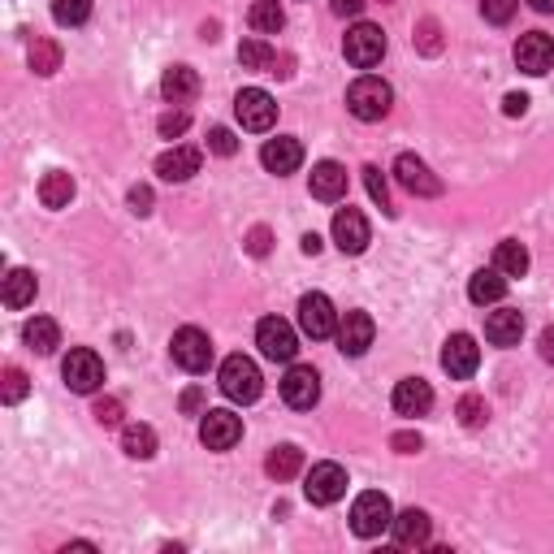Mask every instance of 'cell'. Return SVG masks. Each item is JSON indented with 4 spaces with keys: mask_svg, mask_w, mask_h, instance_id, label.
I'll return each mask as SVG.
<instances>
[{
    "mask_svg": "<svg viewBox=\"0 0 554 554\" xmlns=\"http://www.w3.org/2000/svg\"><path fill=\"white\" fill-rule=\"evenodd\" d=\"M347 109H351V117H360V122H381V117H390V109H394V91L386 78L364 74L347 87Z\"/></svg>",
    "mask_w": 554,
    "mask_h": 554,
    "instance_id": "cell-1",
    "label": "cell"
},
{
    "mask_svg": "<svg viewBox=\"0 0 554 554\" xmlns=\"http://www.w3.org/2000/svg\"><path fill=\"white\" fill-rule=\"evenodd\" d=\"M217 386H221V394H226L230 403H256L260 390H265V377H260L256 360H247V355H230V360L221 364Z\"/></svg>",
    "mask_w": 554,
    "mask_h": 554,
    "instance_id": "cell-2",
    "label": "cell"
},
{
    "mask_svg": "<svg viewBox=\"0 0 554 554\" xmlns=\"http://www.w3.org/2000/svg\"><path fill=\"white\" fill-rule=\"evenodd\" d=\"M342 57H347L355 70H373V65H381V57H386V31L373 22H355L347 39H342Z\"/></svg>",
    "mask_w": 554,
    "mask_h": 554,
    "instance_id": "cell-3",
    "label": "cell"
},
{
    "mask_svg": "<svg viewBox=\"0 0 554 554\" xmlns=\"http://www.w3.org/2000/svg\"><path fill=\"white\" fill-rule=\"evenodd\" d=\"M390 524H394V507H390V498L381 490H364L360 498H355V507H351L355 537H381Z\"/></svg>",
    "mask_w": 554,
    "mask_h": 554,
    "instance_id": "cell-4",
    "label": "cell"
},
{
    "mask_svg": "<svg viewBox=\"0 0 554 554\" xmlns=\"http://www.w3.org/2000/svg\"><path fill=\"white\" fill-rule=\"evenodd\" d=\"M347 494V468L342 464H312L308 477H303V498H308L312 507H334L338 498Z\"/></svg>",
    "mask_w": 554,
    "mask_h": 554,
    "instance_id": "cell-5",
    "label": "cell"
},
{
    "mask_svg": "<svg viewBox=\"0 0 554 554\" xmlns=\"http://www.w3.org/2000/svg\"><path fill=\"white\" fill-rule=\"evenodd\" d=\"M256 347L265 360L273 364H290L295 360V351H299V334H295V325L282 321V316H265V321L256 325Z\"/></svg>",
    "mask_w": 554,
    "mask_h": 554,
    "instance_id": "cell-6",
    "label": "cell"
},
{
    "mask_svg": "<svg viewBox=\"0 0 554 554\" xmlns=\"http://www.w3.org/2000/svg\"><path fill=\"white\" fill-rule=\"evenodd\" d=\"M61 377L74 394H96L104 386V360L91 347H74L61 364Z\"/></svg>",
    "mask_w": 554,
    "mask_h": 554,
    "instance_id": "cell-7",
    "label": "cell"
},
{
    "mask_svg": "<svg viewBox=\"0 0 554 554\" xmlns=\"http://www.w3.org/2000/svg\"><path fill=\"white\" fill-rule=\"evenodd\" d=\"M234 117H239L243 130H252V135H265L277 122V104L265 87H243L239 96H234Z\"/></svg>",
    "mask_w": 554,
    "mask_h": 554,
    "instance_id": "cell-8",
    "label": "cell"
},
{
    "mask_svg": "<svg viewBox=\"0 0 554 554\" xmlns=\"http://www.w3.org/2000/svg\"><path fill=\"white\" fill-rule=\"evenodd\" d=\"M169 351H174V364L187 368V373H204V368L213 364V338H208L200 325H182L174 342H169Z\"/></svg>",
    "mask_w": 554,
    "mask_h": 554,
    "instance_id": "cell-9",
    "label": "cell"
},
{
    "mask_svg": "<svg viewBox=\"0 0 554 554\" xmlns=\"http://www.w3.org/2000/svg\"><path fill=\"white\" fill-rule=\"evenodd\" d=\"M282 399L295 407V412H312L321 403V373L312 364H290L282 377Z\"/></svg>",
    "mask_w": 554,
    "mask_h": 554,
    "instance_id": "cell-10",
    "label": "cell"
},
{
    "mask_svg": "<svg viewBox=\"0 0 554 554\" xmlns=\"http://www.w3.org/2000/svg\"><path fill=\"white\" fill-rule=\"evenodd\" d=\"M299 329H303V334H308L312 342L338 334V312H334V303H329V295L312 290V295L299 299Z\"/></svg>",
    "mask_w": 554,
    "mask_h": 554,
    "instance_id": "cell-11",
    "label": "cell"
},
{
    "mask_svg": "<svg viewBox=\"0 0 554 554\" xmlns=\"http://www.w3.org/2000/svg\"><path fill=\"white\" fill-rule=\"evenodd\" d=\"M243 438V420L226 412V407H213V412H204L200 420V442L208 451H230V446H239Z\"/></svg>",
    "mask_w": 554,
    "mask_h": 554,
    "instance_id": "cell-12",
    "label": "cell"
},
{
    "mask_svg": "<svg viewBox=\"0 0 554 554\" xmlns=\"http://www.w3.org/2000/svg\"><path fill=\"white\" fill-rule=\"evenodd\" d=\"M394 178H399L403 191L420 195V200H433V195H442V178L433 174V169L420 161V156H412V152H403L399 161H394Z\"/></svg>",
    "mask_w": 554,
    "mask_h": 554,
    "instance_id": "cell-13",
    "label": "cell"
},
{
    "mask_svg": "<svg viewBox=\"0 0 554 554\" xmlns=\"http://www.w3.org/2000/svg\"><path fill=\"white\" fill-rule=\"evenodd\" d=\"M516 65L524 74H533V78H542L554 70V39L546 31H529V35H520L516 39Z\"/></svg>",
    "mask_w": 554,
    "mask_h": 554,
    "instance_id": "cell-14",
    "label": "cell"
},
{
    "mask_svg": "<svg viewBox=\"0 0 554 554\" xmlns=\"http://www.w3.org/2000/svg\"><path fill=\"white\" fill-rule=\"evenodd\" d=\"M373 338H377V325L368 312H347L338 321V351L347 355V360H360V355L373 347Z\"/></svg>",
    "mask_w": 554,
    "mask_h": 554,
    "instance_id": "cell-15",
    "label": "cell"
},
{
    "mask_svg": "<svg viewBox=\"0 0 554 554\" xmlns=\"http://www.w3.org/2000/svg\"><path fill=\"white\" fill-rule=\"evenodd\" d=\"M368 239H373V230H368V221L360 208H338L334 213V243H338V252L342 256H360Z\"/></svg>",
    "mask_w": 554,
    "mask_h": 554,
    "instance_id": "cell-16",
    "label": "cell"
},
{
    "mask_svg": "<svg viewBox=\"0 0 554 554\" xmlns=\"http://www.w3.org/2000/svg\"><path fill=\"white\" fill-rule=\"evenodd\" d=\"M477 364H481L477 338H472V334H451V338H446V347H442V368H446V373H451L455 381H468L472 373H477Z\"/></svg>",
    "mask_w": 554,
    "mask_h": 554,
    "instance_id": "cell-17",
    "label": "cell"
},
{
    "mask_svg": "<svg viewBox=\"0 0 554 554\" xmlns=\"http://www.w3.org/2000/svg\"><path fill=\"white\" fill-rule=\"evenodd\" d=\"M260 165H265L269 174H277V178L295 174V169L303 165V143H299V139H290V135L269 139L265 148H260Z\"/></svg>",
    "mask_w": 554,
    "mask_h": 554,
    "instance_id": "cell-18",
    "label": "cell"
},
{
    "mask_svg": "<svg viewBox=\"0 0 554 554\" xmlns=\"http://www.w3.org/2000/svg\"><path fill=\"white\" fill-rule=\"evenodd\" d=\"M433 407V386L425 377H403L399 386H394V412L399 416H429Z\"/></svg>",
    "mask_w": 554,
    "mask_h": 554,
    "instance_id": "cell-19",
    "label": "cell"
},
{
    "mask_svg": "<svg viewBox=\"0 0 554 554\" xmlns=\"http://www.w3.org/2000/svg\"><path fill=\"white\" fill-rule=\"evenodd\" d=\"M390 533H394V542H399L403 550H420V546H429V537H433V520L425 516V511L407 507V511L394 516Z\"/></svg>",
    "mask_w": 554,
    "mask_h": 554,
    "instance_id": "cell-20",
    "label": "cell"
},
{
    "mask_svg": "<svg viewBox=\"0 0 554 554\" xmlns=\"http://www.w3.org/2000/svg\"><path fill=\"white\" fill-rule=\"evenodd\" d=\"M200 165H204L200 148H187V143H178V148L161 152V161H156V174H161L165 182H187V178L200 174Z\"/></svg>",
    "mask_w": 554,
    "mask_h": 554,
    "instance_id": "cell-21",
    "label": "cell"
},
{
    "mask_svg": "<svg viewBox=\"0 0 554 554\" xmlns=\"http://www.w3.org/2000/svg\"><path fill=\"white\" fill-rule=\"evenodd\" d=\"M485 338L494 342V347H516V342L524 338V312L516 308H498L485 316Z\"/></svg>",
    "mask_w": 554,
    "mask_h": 554,
    "instance_id": "cell-22",
    "label": "cell"
},
{
    "mask_svg": "<svg viewBox=\"0 0 554 554\" xmlns=\"http://www.w3.org/2000/svg\"><path fill=\"white\" fill-rule=\"evenodd\" d=\"M161 96L169 104H187L200 96V74L191 70V65H169V70L161 74Z\"/></svg>",
    "mask_w": 554,
    "mask_h": 554,
    "instance_id": "cell-23",
    "label": "cell"
},
{
    "mask_svg": "<svg viewBox=\"0 0 554 554\" xmlns=\"http://www.w3.org/2000/svg\"><path fill=\"white\" fill-rule=\"evenodd\" d=\"M312 195H316V200H325V204L342 200V195H347V169H342L338 161L312 165Z\"/></svg>",
    "mask_w": 554,
    "mask_h": 554,
    "instance_id": "cell-24",
    "label": "cell"
},
{
    "mask_svg": "<svg viewBox=\"0 0 554 554\" xmlns=\"http://www.w3.org/2000/svg\"><path fill=\"white\" fill-rule=\"evenodd\" d=\"M507 295V277L498 269H477L468 277V299L477 303V308H490V303H503Z\"/></svg>",
    "mask_w": 554,
    "mask_h": 554,
    "instance_id": "cell-25",
    "label": "cell"
},
{
    "mask_svg": "<svg viewBox=\"0 0 554 554\" xmlns=\"http://www.w3.org/2000/svg\"><path fill=\"white\" fill-rule=\"evenodd\" d=\"M22 342L35 355H52V351L61 347V329H57V321H52V316H31V321L22 325Z\"/></svg>",
    "mask_w": 554,
    "mask_h": 554,
    "instance_id": "cell-26",
    "label": "cell"
},
{
    "mask_svg": "<svg viewBox=\"0 0 554 554\" xmlns=\"http://www.w3.org/2000/svg\"><path fill=\"white\" fill-rule=\"evenodd\" d=\"M265 472L273 481H290V477H299L303 472V451L295 442H282V446H273L269 459H265Z\"/></svg>",
    "mask_w": 554,
    "mask_h": 554,
    "instance_id": "cell-27",
    "label": "cell"
},
{
    "mask_svg": "<svg viewBox=\"0 0 554 554\" xmlns=\"http://www.w3.org/2000/svg\"><path fill=\"white\" fill-rule=\"evenodd\" d=\"M494 269L503 277H524V273H529V247L516 243V239L498 243L494 247Z\"/></svg>",
    "mask_w": 554,
    "mask_h": 554,
    "instance_id": "cell-28",
    "label": "cell"
},
{
    "mask_svg": "<svg viewBox=\"0 0 554 554\" xmlns=\"http://www.w3.org/2000/svg\"><path fill=\"white\" fill-rule=\"evenodd\" d=\"M39 200H44V208H70V200H74V178L61 174V169L44 174V182H39Z\"/></svg>",
    "mask_w": 554,
    "mask_h": 554,
    "instance_id": "cell-29",
    "label": "cell"
},
{
    "mask_svg": "<svg viewBox=\"0 0 554 554\" xmlns=\"http://www.w3.org/2000/svg\"><path fill=\"white\" fill-rule=\"evenodd\" d=\"M35 290H39V282H35L31 269H13L5 277V308H26V303H35Z\"/></svg>",
    "mask_w": 554,
    "mask_h": 554,
    "instance_id": "cell-30",
    "label": "cell"
},
{
    "mask_svg": "<svg viewBox=\"0 0 554 554\" xmlns=\"http://www.w3.org/2000/svg\"><path fill=\"white\" fill-rule=\"evenodd\" d=\"M247 22H252L256 35H277L286 26V13H282L277 0H256V5L247 9Z\"/></svg>",
    "mask_w": 554,
    "mask_h": 554,
    "instance_id": "cell-31",
    "label": "cell"
},
{
    "mask_svg": "<svg viewBox=\"0 0 554 554\" xmlns=\"http://www.w3.org/2000/svg\"><path fill=\"white\" fill-rule=\"evenodd\" d=\"M122 451L130 459H152L156 455V429L152 425H126L122 429Z\"/></svg>",
    "mask_w": 554,
    "mask_h": 554,
    "instance_id": "cell-32",
    "label": "cell"
},
{
    "mask_svg": "<svg viewBox=\"0 0 554 554\" xmlns=\"http://www.w3.org/2000/svg\"><path fill=\"white\" fill-rule=\"evenodd\" d=\"M31 70L44 74V78L61 70V44L57 39H35L31 44Z\"/></svg>",
    "mask_w": 554,
    "mask_h": 554,
    "instance_id": "cell-33",
    "label": "cell"
},
{
    "mask_svg": "<svg viewBox=\"0 0 554 554\" xmlns=\"http://www.w3.org/2000/svg\"><path fill=\"white\" fill-rule=\"evenodd\" d=\"M277 57H273V48L265 44V39H243L239 44V65L243 70H269Z\"/></svg>",
    "mask_w": 554,
    "mask_h": 554,
    "instance_id": "cell-34",
    "label": "cell"
},
{
    "mask_svg": "<svg viewBox=\"0 0 554 554\" xmlns=\"http://www.w3.org/2000/svg\"><path fill=\"white\" fill-rule=\"evenodd\" d=\"M455 412H459V425H464V429H481L485 420H490V407H485L481 394H464Z\"/></svg>",
    "mask_w": 554,
    "mask_h": 554,
    "instance_id": "cell-35",
    "label": "cell"
},
{
    "mask_svg": "<svg viewBox=\"0 0 554 554\" xmlns=\"http://www.w3.org/2000/svg\"><path fill=\"white\" fill-rule=\"evenodd\" d=\"M52 18L61 26H83L91 18V0H52Z\"/></svg>",
    "mask_w": 554,
    "mask_h": 554,
    "instance_id": "cell-36",
    "label": "cell"
},
{
    "mask_svg": "<svg viewBox=\"0 0 554 554\" xmlns=\"http://www.w3.org/2000/svg\"><path fill=\"white\" fill-rule=\"evenodd\" d=\"M364 187H368V195H373V204L381 208V213H394V204H390V187H386V178H381V169H377V165H364Z\"/></svg>",
    "mask_w": 554,
    "mask_h": 554,
    "instance_id": "cell-37",
    "label": "cell"
},
{
    "mask_svg": "<svg viewBox=\"0 0 554 554\" xmlns=\"http://www.w3.org/2000/svg\"><path fill=\"white\" fill-rule=\"evenodd\" d=\"M516 9H520V0H481L485 22H494V26H507L511 18H516Z\"/></svg>",
    "mask_w": 554,
    "mask_h": 554,
    "instance_id": "cell-38",
    "label": "cell"
},
{
    "mask_svg": "<svg viewBox=\"0 0 554 554\" xmlns=\"http://www.w3.org/2000/svg\"><path fill=\"white\" fill-rule=\"evenodd\" d=\"M187 126H191V113H187V109H174V113H165L161 122H156L161 139H178V135H187Z\"/></svg>",
    "mask_w": 554,
    "mask_h": 554,
    "instance_id": "cell-39",
    "label": "cell"
},
{
    "mask_svg": "<svg viewBox=\"0 0 554 554\" xmlns=\"http://www.w3.org/2000/svg\"><path fill=\"white\" fill-rule=\"evenodd\" d=\"M0 399H5V403H22L26 399V373H22V368H5V386H0Z\"/></svg>",
    "mask_w": 554,
    "mask_h": 554,
    "instance_id": "cell-40",
    "label": "cell"
},
{
    "mask_svg": "<svg viewBox=\"0 0 554 554\" xmlns=\"http://www.w3.org/2000/svg\"><path fill=\"white\" fill-rule=\"evenodd\" d=\"M208 152H217V156H234V152H239V139H234V130H226V126L208 130Z\"/></svg>",
    "mask_w": 554,
    "mask_h": 554,
    "instance_id": "cell-41",
    "label": "cell"
},
{
    "mask_svg": "<svg viewBox=\"0 0 554 554\" xmlns=\"http://www.w3.org/2000/svg\"><path fill=\"white\" fill-rule=\"evenodd\" d=\"M91 416H96V425L117 429L122 425V399H100L96 407H91Z\"/></svg>",
    "mask_w": 554,
    "mask_h": 554,
    "instance_id": "cell-42",
    "label": "cell"
},
{
    "mask_svg": "<svg viewBox=\"0 0 554 554\" xmlns=\"http://www.w3.org/2000/svg\"><path fill=\"white\" fill-rule=\"evenodd\" d=\"M420 52H429V57H433V52H442V39H438V22H433V18H425V22H420Z\"/></svg>",
    "mask_w": 554,
    "mask_h": 554,
    "instance_id": "cell-43",
    "label": "cell"
},
{
    "mask_svg": "<svg viewBox=\"0 0 554 554\" xmlns=\"http://www.w3.org/2000/svg\"><path fill=\"white\" fill-rule=\"evenodd\" d=\"M269 247H273V234L265 226H256L252 234H247V252L252 256H269Z\"/></svg>",
    "mask_w": 554,
    "mask_h": 554,
    "instance_id": "cell-44",
    "label": "cell"
},
{
    "mask_svg": "<svg viewBox=\"0 0 554 554\" xmlns=\"http://www.w3.org/2000/svg\"><path fill=\"white\" fill-rule=\"evenodd\" d=\"M130 213H139V217L152 213V187H135V191H130Z\"/></svg>",
    "mask_w": 554,
    "mask_h": 554,
    "instance_id": "cell-45",
    "label": "cell"
},
{
    "mask_svg": "<svg viewBox=\"0 0 554 554\" xmlns=\"http://www.w3.org/2000/svg\"><path fill=\"white\" fill-rule=\"evenodd\" d=\"M390 446H394L399 455H416V451H420V433H394Z\"/></svg>",
    "mask_w": 554,
    "mask_h": 554,
    "instance_id": "cell-46",
    "label": "cell"
},
{
    "mask_svg": "<svg viewBox=\"0 0 554 554\" xmlns=\"http://www.w3.org/2000/svg\"><path fill=\"white\" fill-rule=\"evenodd\" d=\"M364 5H368V0H329V9H334L338 18H360Z\"/></svg>",
    "mask_w": 554,
    "mask_h": 554,
    "instance_id": "cell-47",
    "label": "cell"
},
{
    "mask_svg": "<svg viewBox=\"0 0 554 554\" xmlns=\"http://www.w3.org/2000/svg\"><path fill=\"white\" fill-rule=\"evenodd\" d=\"M503 113H507V117H524V113H529V96H520V91H511V96L503 100Z\"/></svg>",
    "mask_w": 554,
    "mask_h": 554,
    "instance_id": "cell-48",
    "label": "cell"
},
{
    "mask_svg": "<svg viewBox=\"0 0 554 554\" xmlns=\"http://www.w3.org/2000/svg\"><path fill=\"white\" fill-rule=\"evenodd\" d=\"M537 347H542V360H546V364H554V325H546V329H542Z\"/></svg>",
    "mask_w": 554,
    "mask_h": 554,
    "instance_id": "cell-49",
    "label": "cell"
},
{
    "mask_svg": "<svg viewBox=\"0 0 554 554\" xmlns=\"http://www.w3.org/2000/svg\"><path fill=\"white\" fill-rule=\"evenodd\" d=\"M200 403H204V390L200 386H191L187 394H182V412H200Z\"/></svg>",
    "mask_w": 554,
    "mask_h": 554,
    "instance_id": "cell-50",
    "label": "cell"
},
{
    "mask_svg": "<svg viewBox=\"0 0 554 554\" xmlns=\"http://www.w3.org/2000/svg\"><path fill=\"white\" fill-rule=\"evenodd\" d=\"M303 256H316V252H321V239H316V234H303Z\"/></svg>",
    "mask_w": 554,
    "mask_h": 554,
    "instance_id": "cell-51",
    "label": "cell"
},
{
    "mask_svg": "<svg viewBox=\"0 0 554 554\" xmlns=\"http://www.w3.org/2000/svg\"><path fill=\"white\" fill-rule=\"evenodd\" d=\"M529 5H533L537 13H554V0H529Z\"/></svg>",
    "mask_w": 554,
    "mask_h": 554,
    "instance_id": "cell-52",
    "label": "cell"
}]
</instances>
